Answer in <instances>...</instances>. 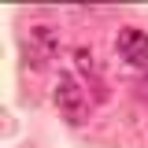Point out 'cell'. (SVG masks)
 Here are the masks:
<instances>
[{
  "label": "cell",
  "instance_id": "6da1fadb",
  "mask_svg": "<svg viewBox=\"0 0 148 148\" xmlns=\"http://www.w3.org/2000/svg\"><path fill=\"white\" fill-rule=\"evenodd\" d=\"M56 104H59V111L71 119L74 126H78V122H85V115H89V100H85V92L78 89V82H74L71 74H59V85H56Z\"/></svg>",
  "mask_w": 148,
  "mask_h": 148
},
{
  "label": "cell",
  "instance_id": "7a4b0ae2",
  "mask_svg": "<svg viewBox=\"0 0 148 148\" xmlns=\"http://www.w3.org/2000/svg\"><path fill=\"white\" fill-rule=\"evenodd\" d=\"M115 48H119V56H122L126 63H133V67H148V34H145V30L126 26V30L119 34V41H115Z\"/></svg>",
  "mask_w": 148,
  "mask_h": 148
}]
</instances>
